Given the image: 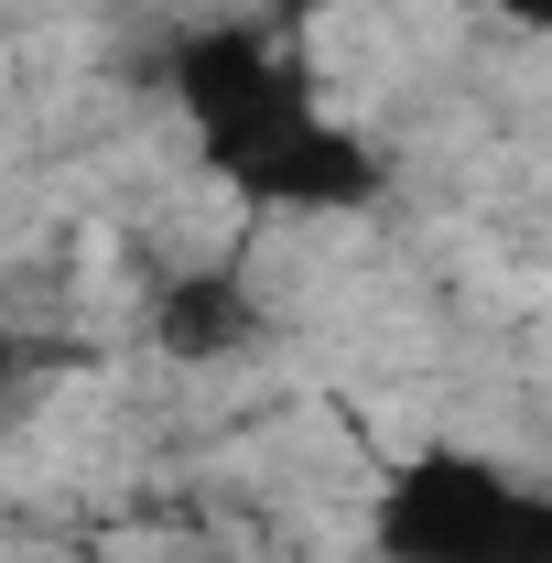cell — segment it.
Listing matches in <instances>:
<instances>
[{
	"label": "cell",
	"instance_id": "2",
	"mask_svg": "<svg viewBox=\"0 0 552 563\" xmlns=\"http://www.w3.org/2000/svg\"><path fill=\"white\" fill-rule=\"evenodd\" d=\"M368 542H379V563H552V488L498 455L433 444V455L390 466Z\"/></svg>",
	"mask_w": 552,
	"mask_h": 563
},
{
	"label": "cell",
	"instance_id": "1",
	"mask_svg": "<svg viewBox=\"0 0 552 563\" xmlns=\"http://www.w3.org/2000/svg\"><path fill=\"white\" fill-rule=\"evenodd\" d=\"M163 98L196 131V152L217 163V185H239L250 207L325 217V207L379 196V152L314 98L303 55L281 33H261V22H228V11L185 22L163 44Z\"/></svg>",
	"mask_w": 552,
	"mask_h": 563
},
{
	"label": "cell",
	"instance_id": "3",
	"mask_svg": "<svg viewBox=\"0 0 552 563\" xmlns=\"http://www.w3.org/2000/svg\"><path fill=\"white\" fill-rule=\"evenodd\" d=\"M487 11H498L509 33H552V0H487Z\"/></svg>",
	"mask_w": 552,
	"mask_h": 563
}]
</instances>
